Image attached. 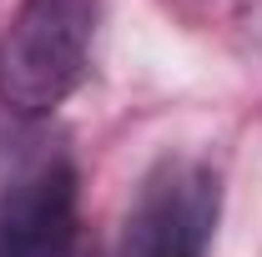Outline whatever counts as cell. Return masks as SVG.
<instances>
[{"label": "cell", "mask_w": 262, "mask_h": 257, "mask_svg": "<svg viewBox=\"0 0 262 257\" xmlns=\"http://www.w3.org/2000/svg\"><path fill=\"white\" fill-rule=\"evenodd\" d=\"M101 0H20L0 31V106L40 121L76 96L91 71Z\"/></svg>", "instance_id": "6da1fadb"}, {"label": "cell", "mask_w": 262, "mask_h": 257, "mask_svg": "<svg viewBox=\"0 0 262 257\" xmlns=\"http://www.w3.org/2000/svg\"><path fill=\"white\" fill-rule=\"evenodd\" d=\"M222 217V177L202 157H162L126 207L111 257H207Z\"/></svg>", "instance_id": "7a4b0ae2"}, {"label": "cell", "mask_w": 262, "mask_h": 257, "mask_svg": "<svg viewBox=\"0 0 262 257\" xmlns=\"http://www.w3.org/2000/svg\"><path fill=\"white\" fill-rule=\"evenodd\" d=\"M81 177L71 157L51 152L0 177V257H71L76 252Z\"/></svg>", "instance_id": "3957f363"}, {"label": "cell", "mask_w": 262, "mask_h": 257, "mask_svg": "<svg viewBox=\"0 0 262 257\" xmlns=\"http://www.w3.org/2000/svg\"><path fill=\"white\" fill-rule=\"evenodd\" d=\"M71 257H86V252H81V247H76V252H71Z\"/></svg>", "instance_id": "277c9868"}]
</instances>
